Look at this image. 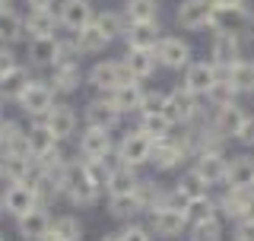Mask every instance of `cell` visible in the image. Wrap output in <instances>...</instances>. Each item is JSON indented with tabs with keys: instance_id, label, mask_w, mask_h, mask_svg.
Masks as SVG:
<instances>
[{
	"instance_id": "25",
	"label": "cell",
	"mask_w": 254,
	"mask_h": 241,
	"mask_svg": "<svg viewBox=\"0 0 254 241\" xmlns=\"http://www.w3.org/2000/svg\"><path fill=\"white\" fill-rule=\"evenodd\" d=\"M51 83H54V92H73L83 83V70H79L76 60H61V63H54Z\"/></svg>"
},
{
	"instance_id": "39",
	"label": "cell",
	"mask_w": 254,
	"mask_h": 241,
	"mask_svg": "<svg viewBox=\"0 0 254 241\" xmlns=\"http://www.w3.org/2000/svg\"><path fill=\"white\" fill-rule=\"evenodd\" d=\"M108 210H111V216H118V219H130V216L143 213V203H140L137 194H130V197H108Z\"/></svg>"
},
{
	"instance_id": "29",
	"label": "cell",
	"mask_w": 254,
	"mask_h": 241,
	"mask_svg": "<svg viewBox=\"0 0 254 241\" xmlns=\"http://www.w3.org/2000/svg\"><path fill=\"white\" fill-rule=\"evenodd\" d=\"M137 187H140V178H137V168H127L121 165L115 175H111V181H108V197H130V194H137Z\"/></svg>"
},
{
	"instance_id": "45",
	"label": "cell",
	"mask_w": 254,
	"mask_h": 241,
	"mask_svg": "<svg viewBox=\"0 0 254 241\" xmlns=\"http://www.w3.org/2000/svg\"><path fill=\"white\" fill-rule=\"evenodd\" d=\"M118 238H121V241H153L149 229H143V226H127V229L118 232Z\"/></svg>"
},
{
	"instance_id": "35",
	"label": "cell",
	"mask_w": 254,
	"mask_h": 241,
	"mask_svg": "<svg viewBox=\"0 0 254 241\" xmlns=\"http://www.w3.org/2000/svg\"><path fill=\"white\" fill-rule=\"evenodd\" d=\"M175 190H178V194H181V197H185L188 203H190V200H197V197H206L210 184H206V181L200 178V175H197L194 168H190V172H185V175L178 178V184H175Z\"/></svg>"
},
{
	"instance_id": "44",
	"label": "cell",
	"mask_w": 254,
	"mask_h": 241,
	"mask_svg": "<svg viewBox=\"0 0 254 241\" xmlns=\"http://www.w3.org/2000/svg\"><path fill=\"white\" fill-rule=\"evenodd\" d=\"M222 238V226H219V219H213V222H203V226H194V238L190 241H219Z\"/></svg>"
},
{
	"instance_id": "52",
	"label": "cell",
	"mask_w": 254,
	"mask_h": 241,
	"mask_svg": "<svg viewBox=\"0 0 254 241\" xmlns=\"http://www.w3.org/2000/svg\"><path fill=\"white\" fill-rule=\"evenodd\" d=\"M10 3L13 0H0V10H10Z\"/></svg>"
},
{
	"instance_id": "9",
	"label": "cell",
	"mask_w": 254,
	"mask_h": 241,
	"mask_svg": "<svg viewBox=\"0 0 254 241\" xmlns=\"http://www.w3.org/2000/svg\"><path fill=\"white\" fill-rule=\"evenodd\" d=\"M216 32H229V35H242L251 29V13L245 6H216L213 10V22Z\"/></svg>"
},
{
	"instance_id": "2",
	"label": "cell",
	"mask_w": 254,
	"mask_h": 241,
	"mask_svg": "<svg viewBox=\"0 0 254 241\" xmlns=\"http://www.w3.org/2000/svg\"><path fill=\"white\" fill-rule=\"evenodd\" d=\"M153 149H156L153 136H146L143 130H133L118 143V159H121L127 168H140V165L153 162Z\"/></svg>"
},
{
	"instance_id": "40",
	"label": "cell",
	"mask_w": 254,
	"mask_h": 241,
	"mask_svg": "<svg viewBox=\"0 0 254 241\" xmlns=\"http://www.w3.org/2000/svg\"><path fill=\"white\" fill-rule=\"evenodd\" d=\"M51 232L61 235L64 241H83V222H79L76 216H58V219L51 222Z\"/></svg>"
},
{
	"instance_id": "14",
	"label": "cell",
	"mask_w": 254,
	"mask_h": 241,
	"mask_svg": "<svg viewBox=\"0 0 254 241\" xmlns=\"http://www.w3.org/2000/svg\"><path fill=\"white\" fill-rule=\"evenodd\" d=\"M248 124V111H245L242 105H226L216 111V118H213V127L226 136V140H238V133H242V127Z\"/></svg>"
},
{
	"instance_id": "22",
	"label": "cell",
	"mask_w": 254,
	"mask_h": 241,
	"mask_svg": "<svg viewBox=\"0 0 254 241\" xmlns=\"http://www.w3.org/2000/svg\"><path fill=\"white\" fill-rule=\"evenodd\" d=\"M238 60H242V38L229 35V32H216V38H213V63L232 67Z\"/></svg>"
},
{
	"instance_id": "46",
	"label": "cell",
	"mask_w": 254,
	"mask_h": 241,
	"mask_svg": "<svg viewBox=\"0 0 254 241\" xmlns=\"http://www.w3.org/2000/svg\"><path fill=\"white\" fill-rule=\"evenodd\" d=\"M232 241H254V222H238Z\"/></svg>"
},
{
	"instance_id": "48",
	"label": "cell",
	"mask_w": 254,
	"mask_h": 241,
	"mask_svg": "<svg viewBox=\"0 0 254 241\" xmlns=\"http://www.w3.org/2000/svg\"><path fill=\"white\" fill-rule=\"evenodd\" d=\"M238 143H245V146H254V118H248V124L242 127V133H238Z\"/></svg>"
},
{
	"instance_id": "41",
	"label": "cell",
	"mask_w": 254,
	"mask_h": 241,
	"mask_svg": "<svg viewBox=\"0 0 254 241\" xmlns=\"http://www.w3.org/2000/svg\"><path fill=\"white\" fill-rule=\"evenodd\" d=\"M235 95L238 92H235L232 83H216L210 92H206V99H210L213 105H216V111H219V108H226V105H235Z\"/></svg>"
},
{
	"instance_id": "38",
	"label": "cell",
	"mask_w": 254,
	"mask_h": 241,
	"mask_svg": "<svg viewBox=\"0 0 254 241\" xmlns=\"http://www.w3.org/2000/svg\"><path fill=\"white\" fill-rule=\"evenodd\" d=\"M22 35H26V19H19L13 10H0V38L19 42Z\"/></svg>"
},
{
	"instance_id": "13",
	"label": "cell",
	"mask_w": 254,
	"mask_h": 241,
	"mask_svg": "<svg viewBox=\"0 0 254 241\" xmlns=\"http://www.w3.org/2000/svg\"><path fill=\"white\" fill-rule=\"evenodd\" d=\"M58 19H61V26H67L70 32H83L86 26L95 22V16H92L89 0H64Z\"/></svg>"
},
{
	"instance_id": "7",
	"label": "cell",
	"mask_w": 254,
	"mask_h": 241,
	"mask_svg": "<svg viewBox=\"0 0 254 241\" xmlns=\"http://www.w3.org/2000/svg\"><path fill=\"white\" fill-rule=\"evenodd\" d=\"M213 0H185V3L178 6V26L181 29H188V32H197V29H203V26H210L213 22Z\"/></svg>"
},
{
	"instance_id": "51",
	"label": "cell",
	"mask_w": 254,
	"mask_h": 241,
	"mask_svg": "<svg viewBox=\"0 0 254 241\" xmlns=\"http://www.w3.org/2000/svg\"><path fill=\"white\" fill-rule=\"evenodd\" d=\"M245 0H213V6H242Z\"/></svg>"
},
{
	"instance_id": "28",
	"label": "cell",
	"mask_w": 254,
	"mask_h": 241,
	"mask_svg": "<svg viewBox=\"0 0 254 241\" xmlns=\"http://www.w3.org/2000/svg\"><path fill=\"white\" fill-rule=\"evenodd\" d=\"M156 63H159L156 51H127L124 54V67L130 70L133 79H149L156 73Z\"/></svg>"
},
{
	"instance_id": "24",
	"label": "cell",
	"mask_w": 254,
	"mask_h": 241,
	"mask_svg": "<svg viewBox=\"0 0 254 241\" xmlns=\"http://www.w3.org/2000/svg\"><path fill=\"white\" fill-rule=\"evenodd\" d=\"M35 159L32 156H16V152H6L3 156V165H0V172L10 178V184H26L32 175H35Z\"/></svg>"
},
{
	"instance_id": "18",
	"label": "cell",
	"mask_w": 254,
	"mask_h": 241,
	"mask_svg": "<svg viewBox=\"0 0 254 241\" xmlns=\"http://www.w3.org/2000/svg\"><path fill=\"white\" fill-rule=\"evenodd\" d=\"M127 51H156L159 48V22H133L127 29Z\"/></svg>"
},
{
	"instance_id": "4",
	"label": "cell",
	"mask_w": 254,
	"mask_h": 241,
	"mask_svg": "<svg viewBox=\"0 0 254 241\" xmlns=\"http://www.w3.org/2000/svg\"><path fill=\"white\" fill-rule=\"evenodd\" d=\"M190 229L185 210H153L149 213V232L159 238H181Z\"/></svg>"
},
{
	"instance_id": "43",
	"label": "cell",
	"mask_w": 254,
	"mask_h": 241,
	"mask_svg": "<svg viewBox=\"0 0 254 241\" xmlns=\"http://www.w3.org/2000/svg\"><path fill=\"white\" fill-rule=\"evenodd\" d=\"M165 102H169L165 92H146V95H143L140 115H165Z\"/></svg>"
},
{
	"instance_id": "32",
	"label": "cell",
	"mask_w": 254,
	"mask_h": 241,
	"mask_svg": "<svg viewBox=\"0 0 254 241\" xmlns=\"http://www.w3.org/2000/svg\"><path fill=\"white\" fill-rule=\"evenodd\" d=\"M185 213H188L190 229H194V226H203V222L219 219V203H216V200H210V197H197V200H190V203H188Z\"/></svg>"
},
{
	"instance_id": "5",
	"label": "cell",
	"mask_w": 254,
	"mask_h": 241,
	"mask_svg": "<svg viewBox=\"0 0 254 241\" xmlns=\"http://www.w3.org/2000/svg\"><path fill=\"white\" fill-rule=\"evenodd\" d=\"M156 58L169 70H188L190 67V45L178 35H165L156 48Z\"/></svg>"
},
{
	"instance_id": "33",
	"label": "cell",
	"mask_w": 254,
	"mask_h": 241,
	"mask_svg": "<svg viewBox=\"0 0 254 241\" xmlns=\"http://www.w3.org/2000/svg\"><path fill=\"white\" fill-rule=\"evenodd\" d=\"M61 19H54V13L51 10H32L26 16V32L32 38H48V35H54V26H58Z\"/></svg>"
},
{
	"instance_id": "54",
	"label": "cell",
	"mask_w": 254,
	"mask_h": 241,
	"mask_svg": "<svg viewBox=\"0 0 254 241\" xmlns=\"http://www.w3.org/2000/svg\"><path fill=\"white\" fill-rule=\"evenodd\" d=\"M102 241H121V238H118V235H105V238H102Z\"/></svg>"
},
{
	"instance_id": "19",
	"label": "cell",
	"mask_w": 254,
	"mask_h": 241,
	"mask_svg": "<svg viewBox=\"0 0 254 241\" xmlns=\"http://www.w3.org/2000/svg\"><path fill=\"white\" fill-rule=\"evenodd\" d=\"M16 222H19V235L26 241H45L51 235V216L45 213V206H35L32 213H26Z\"/></svg>"
},
{
	"instance_id": "37",
	"label": "cell",
	"mask_w": 254,
	"mask_h": 241,
	"mask_svg": "<svg viewBox=\"0 0 254 241\" xmlns=\"http://www.w3.org/2000/svg\"><path fill=\"white\" fill-rule=\"evenodd\" d=\"M172 120L165 118V115H143L140 118V130L146 133V136H153V140L159 143V140H169L172 136Z\"/></svg>"
},
{
	"instance_id": "34",
	"label": "cell",
	"mask_w": 254,
	"mask_h": 241,
	"mask_svg": "<svg viewBox=\"0 0 254 241\" xmlns=\"http://www.w3.org/2000/svg\"><path fill=\"white\" fill-rule=\"evenodd\" d=\"M124 16L133 22H156L159 16V0H127L124 3Z\"/></svg>"
},
{
	"instance_id": "56",
	"label": "cell",
	"mask_w": 254,
	"mask_h": 241,
	"mask_svg": "<svg viewBox=\"0 0 254 241\" xmlns=\"http://www.w3.org/2000/svg\"><path fill=\"white\" fill-rule=\"evenodd\" d=\"M0 115H3V111H0Z\"/></svg>"
},
{
	"instance_id": "23",
	"label": "cell",
	"mask_w": 254,
	"mask_h": 241,
	"mask_svg": "<svg viewBox=\"0 0 254 241\" xmlns=\"http://www.w3.org/2000/svg\"><path fill=\"white\" fill-rule=\"evenodd\" d=\"M45 124H48V130L58 136V140H70V136L76 133V111L70 105H54L51 111H48Z\"/></svg>"
},
{
	"instance_id": "50",
	"label": "cell",
	"mask_w": 254,
	"mask_h": 241,
	"mask_svg": "<svg viewBox=\"0 0 254 241\" xmlns=\"http://www.w3.org/2000/svg\"><path fill=\"white\" fill-rule=\"evenodd\" d=\"M26 3L32 6V10H48V6H51V0H26Z\"/></svg>"
},
{
	"instance_id": "1",
	"label": "cell",
	"mask_w": 254,
	"mask_h": 241,
	"mask_svg": "<svg viewBox=\"0 0 254 241\" xmlns=\"http://www.w3.org/2000/svg\"><path fill=\"white\" fill-rule=\"evenodd\" d=\"M99 184L89 181V175H86V168L79 162H67L64 168V178H61V194H67V200L73 206H92L95 200H99Z\"/></svg>"
},
{
	"instance_id": "12",
	"label": "cell",
	"mask_w": 254,
	"mask_h": 241,
	"mask_svg": "<svg viewBox=\"0 0 254 241\" xmlns=\"http://www.w3.org/2000/svg\"><path fill=\"white\" fill-rule=\"evenodd\" d=\"M226 190H254V156H235L229 162Z\"/></svg>"
},
{
	"instance_id": "55",
	"label": "cell",
	"mask_w": 254,
	"mask_h": 241,
	"mask_svg": "<svg viewBox=\"0 0 254 241\" xmlns=\"http://www.w3.org/2000/svg\"><path fill=\"white\" fill-rule=\"evenodd\" d=\"M0 210H3V200H0Z\"/></svg>"
},
{
	"instance_id": "20",
	"label": "cell",
	"mask_w": 254,
	"mask_h": 241,
	"mask_svg": "<svg viewBox=\"0 0 254 241\" xmlns=\"http://www.w3.org/2000/svg\"><path fill=\"white\" fill-rule=\"evenodd\" d=\"M29 58H32V63H42V67H48V63L54 67V63H61V60H70V58H64V45L54 35L32 38L29 42Z\"/></svg>"
},
{
	"instance_id": "31",
	"label": "cell",
	"mask_w": 254,
	"mask_h": 241,
	"mask_svg": "<svg viewBox=\"0 0 254 241\" xmlns=\"http://www.w3.org/2000/svg\"><path fill=\"white\" fill-rule=\"evenodd\" d=\"M26 136H29V152H32V159H42V156H48V152L58 149V136L48 130V124H35Z\"/></svg>"
},
{
	"instance_id": "30",
	"label": "cell",
	"mask_w": 254,
	"mask_h": 241,
	"mask_svg": "<svg viewBox=\"0 0 254 241\" xmlns=\"http://www.w3.org/2000/svg\"><path fill=\"white\" fill-rule=\"evenodd\" d=\"M111 42V38L105 35V32H102L99 26H86L83 32H76V42H73V48L79 54H99V51H105V45Z\"/></svg>"
},
{
	"instance_id": "42",
	"label": "cell",
	"mask_w": 254,
	"mask_h": 241,
	"mask_svg": "<svg viewBox=\"0 0 254 241\" xmlns=\"http://www.w3.org/2000/svg\"><path fill=\"white\" fill-rule=\"evenodd\" d=\"M95 26H99L102 32H105L108 38L127 35V29H124V19H121L118 13H102V16H95Z\"/></svg>"
},
{
	"instance_id": "10",
	"label": "cell",
	"mask_w": 254,
	"mask_h": 241,
	"mask_svg": "<svg viewBox=\"0 0 254 241\" xmlns=\"http://www.w3.org/2000/svg\"><path fill=\"white\" fill-rule=\"evenodd\" d=\"M165 118L172 124H190L197 118V95H190L185 86L181 89L169 92V102H165Z\"/></svg>"
},
{
	"instance_id": "6",
	"label": "cell",
	"mask_w": 254,
	"mask_h": 241,
	"mask_svg": "<svg viewBox=\"0 0 254 241\" xmlns=\"http://www.w3.org/2000/svg\"><path fill=\"white\" fill-rule=\"evenodd\" d=\"M19 105H22V111H26V115H32V118H48V111L54 108V86L32 79L29 89L22 92Z\"/></svg>"
},
{
	"instance_id": "26",
	"label": "cell",
	"mask_w": 254,
	"mask_h": 241,
	"mask_svg": "<svg viewBox=\"0 0 254 241\" xmlns=\"http://www.w3.org/2000/svg\"><path fill=\"white\" fill-rule=\"evenodd\" d=\"M29 83H32V79H29V70L16 63L13 70H6V73L0 76V99H16V102H19L22 92L29 89Z\"/></svg>"
},
{
	"instance_id": "16",
	"label": "cell",
	"mask_w": 254,
	"mask_h": 241,
	"mask_svg": "<svg viewBox=\"0 0 254 241\" xmlns=\"http://www.w3.org/2000/svg\"><path fill=\"white\" fill-rule=\"evenodd\" d=\"M79 152L86 162L92 159H105L111 156V130H99V127H86V133L79 136Z\"/></svg>"
},
{
	"instance_id": "53",
	"label": "cell",
	"mask_w": 254,
	"mask_h": 241,
	"mask_svg": "<svg viewBox=\"0 0 254 241\" xmlns=\"http://www.w3.org/2000/svg\"><path fill=\"white\" fill-rule=\"evenodd\" d=\"M45 241H64V238H61V235H54V232H51V235H48Z\"/></svg>"
},
{
	"instance_id": "3",
	"label": "cell",
	"mask_w": 254,
	"mask_h": 241,
	"mask_svg": "<svg viewBox=\"0 0 254 241\" xmlns=\"http://www.w3.org/2000/svg\"><path fill=\"white\" fill-rule=\"evenodd\" d=\"M89 83L99 92H108L111 95L115 89L133 83V76H130V70L124 67V60H102V63H95V67L89 70Z\"/></svg>"
},
{
	"instance_id": "21",
	"label": "cell",
	"mask_w": 254,
	"mask_h": 241,
	"mask_svg": "<svg viewBox=\"0 0 254 241\" xmlns=\"http://www.w3.org/2000/svg\"><path fill=\"white\" fill-rule=\"evenodd\" d=\"M118 120H121V111L111 105V99H92L86 105V124L89 127L111 130V127H118Z\"/></svg>"
},
{
	"instance_id": "11",
	"label": "cell",
	"mask_w": 254,
	"mask_h": 241,
	"mask_svg": "<svg viewBox=\"0 0 254 241\" xmlns=\"http://www.w3.org/2000/svg\"><path fill=\"white\" fill-rule=\"evenodd\" d=\"M194 172L210 184H226V175H229V159L222 152H197V165Z\"/></svg>"
},
{
	"instance_id": "27",
	"label": "cell",
	"mask_w": 254,
	"mask_h": 241,
	"mask_svg": "<svg viewBox=\"0 0 254 241\" xmlns=\"http://www.w3.org/2000/svg\"><path fill=\"white\" fill-rule=\"evenodd\" d=\"M143 95H146V92H143L140 83L133 79V83H127V86H121V89H115L108 99H111V105L121 111V115H127V111H140V108H143Z\"/></svg>"
},
{
	"instance_id": "47",
	"label": "cell",
	"mask_w": 254,
	"mask_h": 241,
	"mask_svg": "<svg viewBox=\"0 0 254 241\" xmlns=\"http://www.w3.org/2000/svg\"><path fill=\"white\" fill-rule=\"evenodd\" d=\"M13 67H16L13 51H10V48H0V76H3L6 70H13Z\"/></svg>"
},
{
	"instance_id": "8",
	"label": "cell",
	"mask_w": 254,
	"mask_h": 241,
	"mask_svg": "<svg viewBox=\"0 0 254 241\" xmlns=\"http://www.w3.org/2000/svg\"><path fill=\"white\" fill-rule=\"evenodd\" d=\"M35 206H38V194H35V187H32L29 181L26 184H10V187H6V194H3V213L22 219V216L32 213Z\"/></svg>"
},
{
	"instance_id": "17",
	"label": "cell",
	"mask_w": 254,
	"mask_h": 241,
	"mask_svg": "<svg viewBox=\"0 0 254 241\" xmlns=\"http://www.w3.org/2000/svg\"><path fill=\"white\" fill-rule=\"evenodd\" d=\"M188 159V143H181V140H159L156 143V149H153V165L159 168V172H169V168L175 165H181Z\"/></svg>"
},
{
	"instance_id": "15",
	"label": "cell",
	"mask_w": 254,
	"mask_h": 241,
	"mask_svg": "<svg viewBox=\"0 0 254 241\" xmlns=\"http://www.w3.org/2000/svg\"><path fill=\"white\" fill-rule=\"evenodd\" d=\"M213 86H216V67L213 63L200 60V63H190L185 70V89L190 95H206Z\"/></svg>"
},
{
	"instance_id": "49",
	"label": "cell",
	"mask_w": 254,
	"mask_h": 241,
	"mask_svg": "<svg viewBox=\"0 0 254 241\" xmlns=\"http://www.w3.org/2000/svg\"><path fill=\"white\" fill-rule=\"evenodd\" d=\"M242 222H254V190L248 194V203H245V219Z\"/></svg>"
},
{
	"instance_id": "36",
	"label": "cell",
	"mask_w": 254,
	"mask_h": 241,
	"mask_svg": "<svg viewBox=\"0 0 254 241\" xmlns=\"http://www.w3.org/2000/svg\"><path fill=\"white\" fill-rule=\"evenodd\" d=\"M238 95H254V60H238L232 67V79Z\"/></svg>"
}]
</instances>
